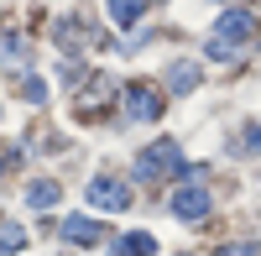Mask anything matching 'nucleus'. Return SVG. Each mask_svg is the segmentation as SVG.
<instances>
[{
	"label": "nucleus",
	"mask_w": 261,
	"mask_h": 256,
	"mask_svg": "<svg viewBox=\"0 0 261 256\" xmlns=\"http://www.w3.org/2000/svg\"><path fill=\"white\" fill-rule=\"evenodd\" d=\"M220 256H261V246H251V241H230V246H220Z\"/></svg>",
	"instance_id": "nucleus-12"
},
{
	"label": "nucleus",
	"mask_w": 261,
	"mask_h": 256,
	"mask_svg": "<svg viewBox=\"0 0 261 256\" xmlns=\"http://www.w3.org/2000/svg\"><path fill=\"white\" fill-rule=\"evenodd\" d=\"M89 204H94V209H130V188H125L120 178H94Z\"/></svg>",
	"instance_id": "nucleus-4"
},
{
	"label": "nucleus",
	"mask_w": 261,
	"mask_h": 256,
	"mask_svg": "<svg viewBox=\"0 0 261 256\" xmlns=\"http://www.w3.org/2000/svg\"><path fill=\"white\" fill-rule=\"evenodd\" d=\"M125 110H130V120H157L162 115V94L151 89V84H130L125 89Z\"/></svg>",
	"instance_id": "nucleus-3"
},
{
	"label": "nucleus",
	"mask_w": 261,
	"mask_h": 256,
	"mask_svg": "<svg viewBox=\"0 0 261 256\" xmlns=\"http://www.w3.org/2000/svg\"><path fill=\"white\" fill-rule=\"evenodd\" d=\"M246 152L261 157V125H246Z\"/></svg>",
	"instance_id": "nucleus-15"
},
{
	"label": "nucleus",
	"mask_w": 261,
	"mask_h": 256,
	"mask_svg": "<svg viewBox=\"0 0 261 256\" xmlns=\"http://www.w3.org/2000/svg\"><path fill=\"white\" fill-rule=\"evenodd\" d=\"M16 246H21V230H16V225H0V256L16 251Z\"/></svg>",
	"instance_id": "nucleus-13"
},
{
	"label": "nucleus",
	"mask_w": 261,
	"mask_h": 256,
	"mask_svg": "<svg viewBox=\"0 0 261 256\" xmlns=\"http://www.w3.org/2000/svg\"><path fill=\"white\" fill-rule=\"evenodd\" d=\"M27 99L42 105V99H47V84H42V79H27Z\"/></svg>",
	"instance_id": "nucleus-14"
},
{
	"label": "nucleus",
	"mask_w": 261,
	"mask_h": 256,
	"mask_svg": "<svg viewBox=\"0 0 261 256\" xmlns=\"http://www.w3.org/2000/svg\"><path fill=\"white\" fill-rule=\"evenodd\" d=\"M246 37H251V11H225L209 37V58H230L235 42H246Z\"/></svg>",
	"instance_id": "nucleus-2"
},
{
	"label": "nucleus",
	"mask_w": 261,
	"mask_h": 256,
	"mask_svg": "<svg viewBox=\"0 0 261 256\" xmlns=\"http://www.w3.org/2000/svg\"><path fill=\"white\" fill-rule=\"evenodd\" d=\"M172 173H183V146L178 141H151L146 152L136 157V178L141 183H162Z\"/></svg>",
	"instance_id": "nucleus-1"
},
{
	"label": "nucleus",
	"mask_w": 261,
	"mask_h": 256,
	"mask_svg": "<svg viewBox=\"0 0 261 256\" xmlns=\"http://www.w3.org/2000/svg\"><path fill=\"white\" fill-rule=\"evenodd\" d=\"M151 251H157V241H151L146 230H130V236H120L110 246V256H151Z\"/></svg>",
	"instance_id": "nucleus-7"
},
{
	"label": "nucleus",
	"mask_w": 261,
	"mask_h": 256,
	"mask_svg": "<svg viewBox=\"0 0 261 256\" xmlns=\"http://www.w3.org/2000/svg\"><path fill=\"white\" fill-rule=\"evenodd\" d=\"M27 37H16V32H6L0 37V63H6V68H27Z\"/></svg>",
	"instance_id": "nucleus-8"
},
{
	"label": "nucleus",
	"mask_w": 261,
	"mask_h": 256,
	"mask_svg": "<svg viewBox=\"0 0 261 256\" xmlns=\"http://www.w3.org/2000/svg\"><path fill=\"white\" fill-rule=\"evenodd\" d=\"M167 84H172V89H178V94H188V89H199V68H193V63H178V68L167 73Z\"/></svg>",
	"instance_id": "nucleus-10"
},
{
	"label": "nucleus",
	"mask_w": 261,
	"mask_h": 256,
	"mask_svg": "<svg viewBox=\"0 0 261 256\" xmlns=\"http://www.w3.org/2000/svg\"><path fill=\"white\" fill-rule=\"evenodd\" d=\"M27 204H32V209H53V204H58V183H47V178L32 183V188H27Z\"/></svg>",
	"instance_id": "nucleus-9"
},
{
	"label": "nucleus",
	"mask_w": 261,
	"mask_h": 256,
	"mask_svg": "<svg viewBox=\"0 0 261 256\" xmlns=\"http://www.w3.org/2000/svg\"><path fill=\"white\" fill-rule=\"evenodd\" d=\"M172 215H178V220H204L209 215V194L199 183H183L178 194H172Z\"/></svg>",
	"instance_id": "nucleus-5"
},
{
	"label": "nucleus",
	"mask_w": 261,
	"mask_h": 256,
	"mask_svg": "<svg viewBox=\"0 0 261 256\" xmlns=\"http://www.w3.org/2000/svg\"><path fill=\"white\" fill-rule=\"evenodd\" d=\"M105 6H110V16L120 21V27H130V21L141 16V0H105Z\"/></svg>",
	"instance_id": "nucleus-11"
},
{
	"label": "nucleus",
	"mask_w": 261,
	"mask_h": 256,
	"mask_svg": "<svg viewBox=\"0 0 261 256\" xmlns=\"http://www.w3.org/2000/svg\"><path fill=\"white\" fill-rule=\"evenodd\" d=\"M63 236H68V241H79V246H94V241H105V225H94V220L73 215V220H63Z\"/></svg>",
	"instance_id": "nucleus-6"
}]
</instances>
